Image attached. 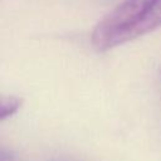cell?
I'll return each mask as SVG.
<instances>
[{"label": "cell", "mask_w": 161, "mask_h": 161, "mask_svg": "<svg viewBox=\"0 0 161 161\" xmlns=\"http://www.w3.org/2000/svg\"><path fill=\"white\" fill-rule=\"evenodd\" d=\"M161 26V0H123L94 26L91 42L107 52Z\"/></svg>", "instance_id": "obj_1"}, {"label": "cell", "mask_w": 161, "mask_h": 161, "mask_svg": "<svg viewBox=\"0 0 161 161\" xmlns=\"http://www.w3.org/2000/svg\"><path fill=\"white\" fill-rule=\"evenodd\" d=\"M23 101L11 94H0V121L13 116L21 107Z\"/></svg>", "instance_id": "obj_2"}, {"label": "cell", "mask_w": 161, "mask_h": 161, "mask_svg": "<svg viewBox=\"0 0 161 161\" xmlns=\"http://www.w3.org/2000/svg\"><path fill=\"white\" fill-rule=\"evenodd\" d=\"M0 161H14V155L8 150L0 148Z\"/></svg>", "instance_id": "obj_3"}]
</instances>
